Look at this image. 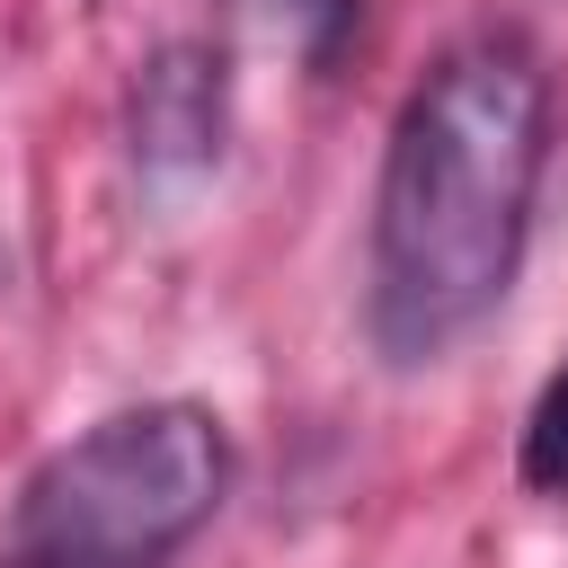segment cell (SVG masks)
Wrapping results in <instances>:
<instances>
[{
    "instance_id": "7a4b0ae2",
    "label": "cell",
    "mask_w": 568,
    "mask_h": 568,
    "mask_svg": "<svg viewBox=\"0 0 568 568\" xmlns=\"http://www.w3.org/2000/svg\"><path fill=\"white\" fill-rule=\"evenodd\" d=\"M231 488V435L195 399H151L98 417L18 497L27 568H151L213 524Z\"/></svg>"
},
{
    "instance_id": "3957f363",
    "label": "cell",
    "mask_w": 568,
    "mask_h": 568,
    "mask_svg": "<svg viewBox=\"0 0 568 568\" xmlns=\"http://www.w3.org/2000/svg\"><path fill=\"white\" fill-rule=\"evenodd\" d=\"M222 124H231V89H222V53L213 44H160L133 80V151L142 169H213L222 151Z\"/></svg>"
},
{
    "instance_id": "5b68a950",
    "label": "cell",
    "mask_w": 568,
    "mask_h": 568,
    "mask_svg": "<svg viewBox=\"0 0 568 568\" xmlns=\"http://www.w3.org/2000/svg\"><path fill=\"white\" fill-rule=\"evenodd\" d=\"M257 18H275V27H311V36H328L337 18H346V0H248Z\"/></svg>"
},
{
    "instance_id": "6da1fadb",
    "label": "cell",
    "mask_w": 568,
    "mask_h": 568,
    "mask_svg": "<svg viewBox=\"0 0 568 568\" xmlns=\"http://www.w3.org/2000/svg\"><path fill=\"white\" fill-rule=\"evenodd\" d=\"M550 160V71L524 36H462L408 89L373 186V337L390 364H426L470 337L532 231Z\"/></svg>"
},
{
    "instance_id": "8992f818",
    "label": "cell",
    "mask_w": 568,
    "mask_h": 568,
    "mask_svg": "<svg viewBox=\"0 0 568 568\" xmlns=\"http://www.w3.org/2000/svg\"><path fill=\"white\" fill-rule=\"evenodd\" d=\"M18 568H27V559H18Z\"/></svg>"
},
{
    "instance_id": "277c9868",
    "label": "cell",
    "mask_w": 568,
    "mask_h": 568,
    "mask_svg": "<svg viewBox=\"0 0 568 568\" xmlns=\"http://www.w3.org/2000/svg\"><path fill=\"white\" fill-rule=\"evenodd\" d=\"M524 479H532L541 497H568V364L550 373V390H541L532 417H524Z\"/></svg>"
}]
</instances>
